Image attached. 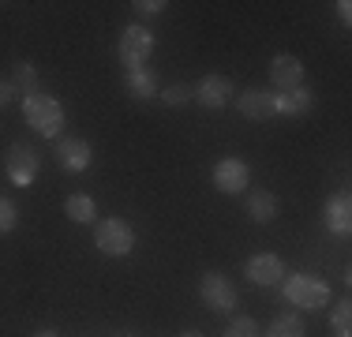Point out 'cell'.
Listing matches in <instances>:
<instances>
[{
	"label": "cell",
	"mask_w": 352,
	"mask_h": 337,
	"mask_svg": "<svg viewBox=\"0 0 352 337\" xmlns=\"http://www.w3.org/2000/svg\"><path fill=\"white\" fill-rule=\"evenodd\" d=\"M180 337H203V334H199V330H188V334H180Z\"/></svg>",
	"instance_id": "cell-28"
},
{
	"label": "cell",
	"mask_w": 352,
	"mask_h": 337,
	"mask_svg": "<svg viewBox=\"0 0 352 337\" xmlns=\"http://www.w3.org/2000/svg\"><path fill=\"white\" fill-rule=\"evenodd\" d=\"M225 337H258V326H255V318H248V315L232 318V323H229V330H225Z\"/></svg>",
	"instance_id": "cell-22"
},
{
	"label": "cell",
	"mask_w": 352,
	"mask_h": 337,
	"mask_svg": "<svg viewBox=\"0 0 352 337\" xmlns=\"http://www.w3.org/2000/svg\"><path fill=\"white\" fill-rule=\"evenodd\" d=\"M64 214L72 217L75 225H90L98 217V206L90 195H68V202H64Z\"/></svg>",
	"instance_id": "cell-18"
},
{
	"label": "cell",
	"mask_w": 352,
	"mask_h": 337,
	"mask_svg": "<svg viewBox=\"0 0 352 337\" xmlns=\"http://www.w3.org/2000/svg\"><path fill=\"white\" fill-rule=\"evenodd\" d=\"M94 248L102 251V255H109V259H124V255H131V248H135V229H131L128 221H120V217L98 221Z\"/></svg>",
	"instance_id": "cell-3"
},
{
	"label": "cell",
	"mask_w": 352,
	"mask_h": 337,
	"mask_svg": "<svg viewBox=\"0 0 352 337\" xmlns=\"http://www.w3.org/2000/svg\"><path fill=\"white\" fill-rule=\"evenodd\" d=\"M23 116H27V124L34 128L38 135H45V139H56L64 128V109L56 98L41 94V90H34L30 98H23Z\"/></svg>",
	"instance_id": "cell-1"
},
{
	"label": "cell",
	"mask_w": 352,
	"mask_h": 337,
	"mask_svg": "<svg viewBox=\"0 0 352 337\" xmlns=\"http://www.w3.org/2000/svg\"><path fill=\"white\" fill-rule=\"evenodd\" d=\"M326 225H330V232H338V236H349L352 229V199H349V191H338V195H330L326 199Z\"/></svg>",
	"instance_id": "cell-12"
},
{
	"label": "cell",
	"mask_w": 352,
	"mask_h": 337,
	"mask_svg": "<svg viewBox=\"0 0 352 337\" xmlns=\"http://www.w3.org/2000/svg\"><path fill=\"white\" fill-rule=\"evenodd\" d=\"M4 168H8V176H12L15 184L27 188V184L38 176L41 157H38L34 146H27V142H12V146H8V157H4Z\"/></svg>",
	"instance_id": "cell-7"
},
{
	"label": "cell",
	"mask_w": 352,
	"mask_h": 337,
	"mask_svg": "<svg viewBox=\"0 0 352 337\" xmlns=\"http://www.w3.org/2000/svg\"><path fill=\"white\" fill-rule=\"evenodd\" d=\"M236 105H240V113H244L248 120H270V116H278L270 90H244V94L236 98Z\"/></svg>",
	"instance_id": "cell-13"
},
{
	"label": "cell",
	"mask_w": 352,
	"mask_h": 337,
	"mask_svg": "<svg viewBox=\"0 0 352 337\" xmlns=\"http://www.w3.org/2000/svg\"><path fill=\"white\" fill-rule=\"evenodd\" d=\"M248 184H251V173L240 157H225V162L214 165V188L221 195H240V191H248Z\"/></svg>",
	"instance_id": "cell-8"
},
{
	"label": "cell",
	"mask_w": 352,
	"mask_h": 337,
	"mask_svg": "<svg viewBox=\"0 0 352 337\" xmlns=\"http://www.w3.org/2000/svg\"><path fill=\"white\" fill-rule=\"evenodd\" d=\"M270 83L278 87V94L304 87V61H300V56H292V53H278L270 61Z\"/></svg>",
	"instance_id": "cell-9"
},
{
	"label": "cell",
	"mask_w": 352,
	"mask_h": 337,
	"mask_svg": "<svg viewBox=\"0 0 352 337\" xmlns=\"http://www.w3.org/2000/svg\"><path fill=\"white\" fill-rule=\"evenodd\" d=\"M162 101H165L169 109H184L188 101H195V90H191L188 83H173V87L162 90Z\"/></svg>",
	"instance_id": "cell-20"
},
{
	"label": "cell",
	"mask_w": 352,
	"mask_h": 337,
	"mask_svg": "<svg viewBox=\"0 0 352 337\" xmlns=\"http://www.w3.org/2000/svg\"><path fill=\"white\" fill-rule=\"evenodd\" d=\"M124 87H128V94H131V98H154L157 79H154V72H150V67H135V72H128Z\"/></svg>",
	"instance_id": "cell-17"
},
{
	"label": "cell",
	"mask_w": 352,
	"mask_h": 337,
	"mask_svg": "<svg viewBox=\"0 0 352 337\" xmlns=\"http://www.w3.org/2000/svg\"><path fill=\"white\" fill-rule=\"evenodd\" d=\"M266 337H307V330H304V323H300V315H278L270 323V330H266Z\"/></svg>",
	"instance_id": "cell-19"
},
{
	"label": "cell",
	"mask_w": 352,
	"mask_h": 337,
	"mask_svg": "<svg viewBox=\"0 0 352 337\" xmlns=\"http://www.w3.org/2000/svg\"><path fill=\"white\" fill-rule=\"evenodd\" d=\"M12 98H19V94H15V87H12V83H8V79H0V109H4V105H8V101H12Z\"/></svg>",
	"instance_id": "cell-25"
},
{
	"label": "cell",
	"mask_w": 352,
	"mask_h": 337,
	"mask_svg": "<svg viewBox=\"0 0 352 337\" xmlns=\"http://www.w3.org/2000/svg\"><path fill=\"white\" fill-rule=\"evenodd\" d=\"M34 337H60V334H56V330H38Z\"/></svg>",
	"instance_id": "cell-27"
},
{
	"label": "cell",
	"mask_w": 352,
	"mask_h": 337,
	"mask_svg": "<svg viewBox=\"0 0 352 337\" xmlns=\"http://www.w3.org/2000/svg\"><path fill=\"white\" fill-rule=\"evenodd\" d=\"M199 296L210 311L217 315H229L232 307H236V289H232V281L221 274V270H210V274H203V281H199Z\"/></svg>",
	"instance_id": "cell-5"
},
{
	"label": "cell",
	"mask_w": 352,
	"mask_h": 337,
	"mask_svg": "<svg viewBox=\"0 0 352 337\" xmlns=\"http://www.w3.org/2000/svg\"><path fill=\"white\" fill-rule=\"evenodd\" d=\"M315 105V94L307 87H296V90H285V94H274V109H278L281 116H304L311 113Z\"/></svg>",
	"instance_id": "cell-14"
},
{
	"label": "cell",
	"mask_w": 352,
	"mask_h": 337,
	"mask_svg": "<svg viewBox=\"0 0 352 337\" xmlns=\"http://www.w3.org/2000/svg\"><path fill=\"white\" fill-rule=\"evenodd\" d=\"M281 285H285V300L300 311H322L330 303V285L315 274H292Z\"/></svg>",
	"instance_id": "cell-2"
},
{
	"label": "cell",
	"mask_w": 352,
	"mask_h": 337,
	"mask_svg": "<svg viewBox=\"0 0 352 337\" xmlns=\"http://www.w3.org/2000/svg\"><path fill=\"white\" fill-rule=\"evenodd\" d=\"M15 225H19V210H15L12 199L0 195V232H12Z\"/></svg>",
	"instance_id": "cell-23"
},
{
	"label": "cell",
	"mask_w": 352,
	"mask_h": 337,
	"mask_svg": "<svg viewBox=\"0 0 352 337\" xmlns=\"http://www.w3.org/2000/svg\"><path fill=\"white\" fill-rule=\"evenodd\" d=\"M131 8H135V12H142V15H157V12H165L169 4H165V0H135Z\"/></svg>",
	"instance_id": "cell-24"
},
{
	"label": "cell",
	"mask_w": 352,
	"mask_h": 337,
	"mask_svg": "<svg viewBox=\"0 0 352 337\" xmlns=\"http://www.w3.org/2000/svg\"><path fill=\"white\" fill-rule=\"evenodd\" d=\"M333 337H341V334H333Z\"/></svg>",
	"instance_id": "cell-29"
},
{
	"label": "cell",
	"mask_w": 352,
	"mask_h": 337,
	"mask_svg": "<svg viewBox=\"0 0 352 337\" xmlns=\"http://www.w3.org/2000/svg\"><path fill=\"white\" fill-rule=\"evenodd\" d=\"M248 277L258 285V289H274V285L285 281V263H281L278 255H270V251L251 255L248 259Z\"/></svg>",
	"instance_id": "cell-11"
},
{
	"label": "cell",
	"mask_w": 352,
	"mask_h": 337,
	"mask_svg": "<svg viewBox=\"0 0 352 337\" xmlns=\"http://www.w3.org/2000/svg\"><path fill=\"white\" fill-rule=\"evenodd\" d=\"M338 15H341V23H352V4H349V0H341V4H338Z\"/></svg>",
	"instance_id": "cell-26"
},
{
	"label": "cell",
	"mask_w": 352,
	"mask_h": 337,
	"mask_svg": "<svg viewBox=\"0 0 352 337\" xmlns=\"http://www.w3.org/2000/svg\"><path fill=\"white\" fill-rule=\"evenodd\" d=\"M150 53H154V34L146 27H139V23H131V27H124L120 34V45H116V56H120V64L128 67V72H135L150 61Z\"/></svg>",
	"instance_id": "cell-4"
},
{
	"label": "cell",
	"mask_w": 352,
	"mask_h": 337,
	"mask_svg": "<svg viewBox=\"0 0 352 337\" xmlns=\"http://www.w3.org/2000/svg\"><path fill=\"white\" fill-rule=\"evenodd\" d=\"M248 217L258 225H270L278 217V199L270 191H248Z\"/></svg>",
	"instance_id": "cell-15"
},
{
	"label": "cell",
	"mask_w": 352,
	"mask_h": 337,
	"mask_svg": "<svg viewBox=\"0 0 352 337\" xmlns=\"http://www.w3.org/2000/svg\"><path fill=\"white\" fill-rule=\"evenodd\" d=\"M53 157L64 173H82V168H90V162H94V150H90V142L79 139V135H64V139H56Z\"/></svg>",
	"instance_id": "cell-6"
},
{
	"label": "cell",
	"mask_w": 352,
	"mask_h": 337,
	"mask_svg": "<svg viewBox=\"0 0 352 337\" xmlns=\"http://www.w3.org/2000/svg\"><path fill=\"white\" fill-rule=\"evenodd\" d=\"M15 87V94L19 98H30L38 90V67L30 64V61H23V64H15L12 67V79H8Z\"/></svg>",
	"instance_id": "cell-16"
},
{
	"label": "cell",
	"mask_w": 352,
	"mask_h": 337,
	"mask_svg": "<svg viewBox=\"0 0 352 337\" xmlns=\"http://www.w3.org/2000/svg\"><path fill=\"white\" fill-rule=\"evenodd\" d=\"M191 90H195V101L206 109H225L236 98V87H232V79H225V75H206V79Z\"/></svg>",
	"instance_id": "cell-10"
},
{
	"label": "cell",
	"mask_w": 352,
	"mask_h": 337,
	"mask_svg": "<svg viewBox=\"0 0 352 337\" xmlns=\"http://www.w3.org/2000/svg\"><path fill=\"white\" fill-rule=\"evenodd\" d=\"M349 330H352V303L338 300V307H333V334L349 337Z\"/></svg>",
	"instance_id": "cell-21"
}]
</instances>
